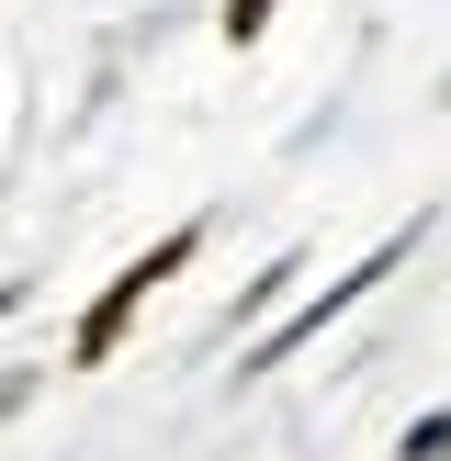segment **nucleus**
<instances>
[{"mask_svg": "<svg viewBox=\"0 0 451 461\" xmlns=\"http://www.w3.org/2000/svg\"><path fill=\"white\" fill-rule=\"evenodd\" d=\"M192 248H203V237H192V225H170V237H158V248H147V259H135V270H113V293H102V304H90V315H79V360H113V338H124V327H135V304H147V293H158V282H170V270H180V259H192Z\"/></svg>", "mask_w": 451, "mask_h": 461, "instance_id": "f257e3e1", "label": "nucleus"}, {"mask_svg": "<svg viewBox=\"0 0 451 461\" xmlns=\"http://www.w3.org/2000/svg\"><path fill=\"white\" fill-rule=\"evenodd\" d=\"M260 23H271V0H226V34H237V45L260 34Z\"/></svg>", "mask_w": 451, "mask_h": 461, "instance_id": "7ed1b4c3", "label": "nucleus"}, {"mask_svg": "<svg viewBox=\"0 0 451 461\" xmlns=\"http://www.w3.org/2000/svg\"><path fill=\"white\" fill-rule=\"evenodd\" d=\"M395 259H406V237H383V248H373V259H361V270H350V282H327V293H316V304H305V315H293V327H282V338H271V349H260V360H248V372H271V360H282V349H305V338H316V327H327V315H338V304H361V293H373V282H383V270H395Z\"/></svg>", "mask_w": 451, "mask_h": 461, "instance_id": "f03ea898", "label": "nucleus"}]
</instances>
